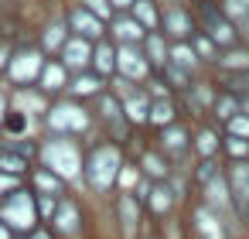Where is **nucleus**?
Listing matches in <instances>:
<instances>
[{"label": "nucleus", "mask_w": 249, "mask_h": 239, "mask_svg": "<svg viewBox=\"0 0 249 239\" xmlns=\"http://www.w3.org/2000/svg\"><path fill=\"white\" fill-rule=\"evenodd\" d=\"M120 167H123V154L116 144H96L86 150V161H82V178L89 188L96 191H109L120 178Z\"/></svg>", "instance_id": "f257e3e1"}, {"label": "nucleus", "mask_w": 249, "mask_h": 239, "mask_svg": "<svg viewBox=\"0 0 249 239\" xmlns=\"http://www.w3.org/2000/svg\"><path fill=\"white\" fill-rule=\"evenodd\" d=\"M38 154H41V161H45L41 167L55 171L62 181H79V178H82V161H86V154H82L79 140H72V137H52L48 144L38 147Z\"/></svg>", "instance_id": "f03ea898"}, {"label": "nucleus", "mask_w": 249, "mask_h": 239, "mask_svg": "<svg viewBox=\"0 0 249 239\" xmlns=\"http://www.w3.org/2000/svg\"><path fill=\"white\" fill-rule=\"evenodd\" d=\"M0 222H4L11 232H31L41 219H38V198L31 188H18L7 198H0Z\"/></svg>", "instance_id": "7ed1b4c3"}, {"label": "nucleus", "mask_w": 249, "mask_h": 239, "mask_svg": "<svg viewBox=\"0 0 249 239\" xmlns=\"http://www.w3.org/2000/svg\"><path fill=\"white\" fill-rule=\"evenodd\" d=\"M45 127L55 133V137H82L89 127H92V113L82 106V103H55L48 113H45Z\"/></svg>", "instance_id": "20e7f679"}, {"label": "nucleus", "mask_w": 249, "mask_h": 239, "mask_svg": "<svg viewBox=\"0 0 249 239\" xmlns=\"http://www.w3.org/2000/svg\"><path fill=\"white\" fill-rule=\"evenodd\" d=\"M195 21H198L201 35H208V38L218 45V52H222V48L239 45V31L232 28V21L222 14V7H215V4H212V0H198V7H195Z\"/></svg>", "instance_id": "39448f33"}, {"label": "nucleus", "mask_w": 249, "mask_h": 239, "mask_svg": "<svg viewBox=\"0 0 249 239\" xmlns=\"http://www.w3.org/2000/svg\"><path fill=\"white\" fill-rule=\"evenodd\" d=\"M96 120H99V123H106V127L113 130V140H116V144H123V140H126L130 123H126L123 103H120L113 92H99V96H96Z\"/></svg>", "instance_id": "423d86ee"}, {"label": "nucleus", "mask_w": 249, "mask_h": 239, "mask_svg": "<svg viewBox=\"0 0 249 239\" xmlns=\"http://www.w3.org/2000/svg\"><path fill=\"white\" fill-rule=\"evenodd\" d=\"M157 28H164V31H160L164 38L191 41V35H195V14H191L188 7H181V4H167V7L160 11V24H157Z\"/></svg>", "instance_id": "0eeeda50"}, {"label": "nucleus", "mask_w": 249, "mask_h": 239, "mask_svg": "<svg viewBox=\"0 0 249 239\" xmlns=\"http://www.w3.org/2000/svg\"><path fill=\"white\" fill-rule=\"evenodd\" d=\"M225 181H229V195L239 215H249V161H232L225 167Z\"/></svg>", "instance_id": "6e6552de"}, {"label": "nucleus", "mask_w": 249, "mask_h": 239, "mask_svg": "<svg viewBox=\"0 0 249 239\" xmlns=\"http://www.w3.org/2000/svg\"><path fill=\"white\" fill-rule=\"evenodd\" d=\"M150 72V62L143 58V52L137 45H120L116 48V75L120 79H143Z\"/></svg>", "instance_id": "1a4fd4ad"}, {"label": "nucleus", "mask_w": 249, "mask_h": 239, "mask_svg": "<svg viewBox=\"0 0 249 239\" xmlns=\"http://www.w3.org/2000/svg\"><path fill=\"white\" fill-rule=\"evenodd\" d=\"M65 21H69V31H72L75 38H86V41H92V45H96V41H103V21H99L96 14H89L82 4H79V7H72Z\"/></svg>", "instance_id": "9d476101"}, {"label": "nucleus", "mask_w": 249, "mask_h": 239, "mask_svg": "<svg viewBox=\"0 0 249 239\" xmlns=\"http://www.w3.org/2000/svg\"><path fill=\"white\" fill-rule=\"evenodd\" d=\"M58 55H62L58 62H62L69 72H86V69H92V41H86V38H75V35H72Z\"/></svg>", "instance_id": "9b49d317"}, {"label": "nucleus", "mask_w": 249, "mask_h": 239, "mask_svg": "<svg viewBox=\"0 0 249 239\" xmlns=\"http://www.w3.org/2000/svg\"><path fill=\"white\" fill-rule=\"evenodd\" d=\"M41 69H45V58H41V52H35V48H31V52H18V55L11 58V65H7L11 82H28V79L38 82Z\"/></svg>", "instance_id": "f8f14e48"}, {"label": "nucleus", "mask_w": 249, "mask_h": 239, "mask_svg": "<svg viewBox=\"0 0 249 239\" xmlns=\"http://www.w3.org/2000/svg\"><path fill=\"white\" fill-rule=\"evenodd\" d=\"M160 154L167 157V161H184L188 154H191V140H188V133H184V127H164L160 130Z\"/></svg>", "instance_id": "ddd939ff"}, {"label": "nucleus", "mask_w": 249, "mask_h": 239, "mask_svg": "<svg viewBox=\"0 0 249 239\" xmlns=\"http://www.w3.org/2000/svg\"><path fill=\"white\" fill-rule=\"evenodd\" d=\"M109 35L120 41V45H140L147 38V28L133 18V14H116L113 24H109Z\"/></svg>", "instance_id": "4468645a"}, {"label": "nucleus", "mask_w": 249, "mask_h": 239, "mask_svg": "<svg viewBox=\"0 0 249 239\" xmlns=\"http://www.w3.org/2000/svg\"><path fill=\"white\" fill-rule=\"evenodd\" d=\"M65 89H69V69H65L62 62L48 58L45 69H41V75H38V92L55 96V92H65Z\"/></svg>", "instance_id": "2eb2a0df"}, {"label": "nucleus", "mask_w": 249, "mask_h": 239, "mask_svg": "<svg viewBox=\"0 0 249 239\" xmlns=\"http://www.w3.org/2000/svg\"><path fill=\"white\" fill-rule=\"evenodd\" d=\"M65 184H69V181H62L55 171H48V167H41V164L31 167V191H35V195L62 198V195H65Z\"/></svg>", "instance_id": "dca6fc26"}, {"label": "nucleus", "mask_w": 249, "mask_h": 239, "mask_svg": "<svg viewBox=\"0 0 249 239\" xmlns=\"http://www.w3.org/2000/svg\"><path fill=\"white\" fill-rule=\"evenodd\" d=\"M52 232H65V236H72V232H79V208H75V202H69V198H58V205H55V215H52Z\"/></svg>", "instance_id": "f3484780"}, {"label": "nucleus", "mask_w": 249, "mask_h": 239, "mask_svg": "<svg viewBox=\"0 0 249 239\" xmlns=\"http://www.w3.org/2000/svg\"><path fill=\"white\" fill-rule=\"evenodd\" d=\"M140 174L150 178V181H167L174 171H171V161L160 150H143L140 154Z\"/></svg>", "instance_id": "a211bd4d"}, {"label": "nucleus", "mask_w": 249, "mask_h": 239, "mask_svg": "<svg viewBox=\"0 0 249 239\" xmlns=\"http://www.w3.org/2000/svg\"><path fill=\"white\" fill-rule=\"evenodd\" d=\"M140 52H143V58L150 62V69H164L171 48H167V41H164L160 31H147V38L140 41Z\"/></svg>", "instance_id": "6ab92c4d"}, {"label": "nucleus", "mask_w": 249, "mask_h": 239, "mask_svg": "<svg viewBox=\"0 0 249 239\" xmlns=\"http://www.w3.org/2000/svg\"><path fill=\"white\" fill-rule=\"evenodd\" d=\"M92 72L103 75V79L106 75H116V45L113 41L103 38V41L92 45Z\"/></svg>", "instance_id": "aec40b11"}, {"label": "nucleus", "mask_w": 249, "mask_h": 239, "mask_svg": "<svg viewBox=\"0 0 249 239\" xmlns=\"http://www.w3.org/2000/svg\"><path fill=\"white\" fill-rule=\"evenodd\" d=\"M195 232H198L201 239H225L222 219H218V212H212L208 205H198V208H195Z\"/></svg>", "instance_id": "412c9836"}, {"label": "nucleus", "mask_w": 249, "mask_h": 239, "mask_svg": "<svg viewBox=\"0 0 249 239\" xmlns=\"http://www.w3.org/2000/svg\"><path fill=\"white\" fill-rule=\"evenodd\" d=\"M65 92H72V96H79V99H96L99 92H106L103 89V75H96V72H79L75 79H69V89Z\"/></svg>", "instance_id": "4be33fe9"}, {"label": "nucleus", "mask_w": 249, "mask_h": 239, "mask_svg": "<svg viewBox=\"0 0 249 239\" xmlns=\"http://www.w3.org/2000/svg\"><path fill=\"white\" fill-rule=\"evenodd\" d=\"M215 96H218V89H212V82H191V89H188V106H191V113H195V116H205V110L212 113Z\"/></svg>", "instance_id": "5701e85b"}, {"label": "nucleus", "mask_w": 249, "mask_h": 239, "mask_svg": "<svg viewBox=\"0 0 249 239\" xmlns=\"http://www.w3.org/2000/svg\"><path fill=\"white\" fill-rule=\"evenodd\" d=\"M116 212H120V222H123L126 236H133V229L140 225V198L130 195V191H120V198H116Z\"/></svg>", "instance_id": "b1692460"}, {"label": "nucleus", "mask_w": 249, "mask_h": 239, "mask_svg": "<svg viewBox=\"0 0 249 239\" xmlns=\"http://www.w3.org/2000/svg\"><path fill=\"white\" fill-rule=\"evenodd\" d=\"M123 113H126V123L130 127L133 123H147V116H150V96L147 92H126Z\"/></svg>", "instance_id": "393cba45"}, {"label": "nucleus", "mask_w": 249, "mask_h": 239, "mask_svg": "<svg viewBox=\"0 0 249 239\" xmlns=\"http://www.w3.org/2000/svg\"><path fill=\"white\" fill-rule=\"evenodd\" d=\"M191 150L201 157V161H212V157H218V150H222V137H218V130H212V127H205L195 140H191Z\"/></svg>", "instance_id": "a878e982"}, {"label": "nucleus", "mask_w": 249, "mask_h": 239, "mask_svg": "<svg viewBox=\"0 0 249 239\" xmlns=\"http://www.w3.org/2000/svg\"><path fill=\"white\" fill-rule=\"evenodd\" d=\"M143 202H150V208H154V215H167L171 208H174V202H178V195H174V188L164 181V184H150V195L143 198Z\"/></svg>", "instance_id": "bb28decb"}, {"label": "nucleus", "mask_w": 249, "mask_h": 239, "mask_svg": "<svg viewBox=\"0 0 249 239\" xmlns=\"http://www.w3.org/2000/svg\"><path fill=\"white\" fill-rule=\"evenodd\" d=\"M222 72H249V48H239V45H232V48H225V52H218V62H215Z\"/></svg>", "instance_id": "cd10ccee"}, {"label": "nucleus", "mask_w": 249, "mask_h": 239, "mask_svg": "<svg viewBox=\"0 0 249 239\" xmlns=\"http://www.w3.org/2000/svg\"><path fill=\"white\" fill-rule=\"evenodd\" d=\"M222 14L232 21V28L239 35H249V0H225L222 4Z\"/></svg>", "instance_id": "c85d7f7f"}, {"label": "nucleus", "mask_w": 249, "mask_h": 239, "mask_svg": "<svg viewBox=\"0 0 249 239\" xmlns=\"http://www.w3.org/2000/svg\"><path fill=\"white\" fill-rule=\"evenodd\" d=\"M167 62L178 65V69H184V72H195L201 65L198 55H195V48H191V41H174V48L167 52Z\"/></svg>", "instance_id": "c756f323"}, {"label": "nucleus", "mask_w": 249, "mask_h": 239, "mask_svg": "<svg viewBox=\"0 0 249 239\" xmlns=\"http://www.w3.org/2000/svg\"><path fill=\"white\" fill-rule=\"evenodd\" d=\"M235 113H242V99L232 96V92H218L215 103H212V116H215L218 123H229Z\"/></svg>", "instance_id": "7c9ffc66"}, {"label": "nucleus", "mask_w": 249, "mask_h": 239, "mask_svg": "<svg viewBox=\"0 0 249 239\" xmlns=\"http://www.w3.org/2000/svg\"><path fill=\"white\" fill-rule=\"evenodd\" d=\"M174 116H178V106H174V99H171V96H167V99H150V116H147V123L171 127V123H174Z\"/></svg>", "instance_id": "2f4dec72"}, {"label": "nucleus", "mask_w": 249, "mask_h": 239, "mask_svg": "<svg viewBox=\"0 0 249 239\" xmlns=\"http://www.w3.org/2000/svg\"><path fill=\"white\" fill-rule=\"evenodd\" d=\"M69 38H72L69 21H52V24L45 28V52H62Z\"/></svg>", "instance_id": "473e14b6"}, {"label": "nucleus", "mask_w": 249, "mask_h": 239, "mask_svg": "<svg viewBox=\"0 0 249 239\" xmlns=\"http://www.w3.org/2000/svg\"><path fill=\"white\" fill-rule=\"evenodd\" d=\"M191 48H195L198 62H218V45H215V41H212L208 35L195 31V35H191Z\"/></svg>", "instance_id": "72a5a7b5"}, {"label": "nucleus", "mask_w": 249, "mask_h": 239, "mask_svg": "<svg viewBox=\"0 0 249 239\" xmlns=\"http://www.w3.org/2000/svg\"><path fill=\"white\" fill-rule=\"evenodd\" d=\"M222 89L246 99L249 96V72H222Z\"/></svg>", "instance_id": "f704fd0d"}, {"label": "nucleus", "mask_w": 249, "mask_h": 239, "mask_svg": "<svg viewBox=\"0 0 249 239\" xmlns=\"http://www.w3.org/2000/svg\"><path fill=\"white\" fill-rule=\"evenodd\" d=\"M0 171H4V174H14V178H21V174H28L31 171V164L21 157V154H14V150H0Z\"/></svg>", "instance_id": "c9c22d12"}, {"label": "nucleus", "mask_w": 249, "mask_h": 239, "mask_svg": "<svg viewBox=\"0 0 249 239\" xmlns=\"http://www.w3.org/2000/svg\"><path fill=\"white\" fill-rule=\"evenodd\" d=\"M130 14L147 28V31H157V24H160V14L154 11V4H150V0H137V4L130 7Z\"/></svg>", "instance_id": "e433bc0d"}, {"label": "nucleus", "mask_w": 249, "mask_h": 239, "mask_svg": "<svg viewBox=\"0 0 249 239\" xmlns=\"http://www.w3.org/2000/svg\"><path fill=\"white\" fill-rule=\"evenodd\" d=\"M164 72V82H171V89H178V92H188L191 89V72H184V69H178V65H164L160 69Z\"/></svg>", "instance_id": "4c0bfd02"}, {"label": "nucleus", "mask_w": 249, "mask_h": 239, "mask_svg": "<svg viewBox=\"0 0 249 239\" xmlns=\"http://www.w3.org/2000/svg\"><path fill=\"white\" fill-rule=\"evenodd\" d=\"M222 150L225 154H232V161H249V140H242V137H222Z\"/></svg>", "instance_id": "58836bf2"}, {"label": "nucleus", "mask_w": 249, "mask_h": 239, "mask_svg": "<svg viewBox=\"0 0 249 239\" xmlns=\"http://www.w3.org/2000/svg\"><path fill=\"white\" fill-rule=\"evenodd\" d=\"M82 7H86L89 14H96L103 24L116 18V11H113V4H109V0H82Z\"/></svg>", "instance_id": "ea45409f"}, {"label": "nucleus", "mask_w": 249, "mask_h": 239, "mask_svg": "<svg viewBox=\"0 0 249 239\" xmlns=\"http://www.w3.org/2000/svg\"><path fill=\"white\" fill-rule=\"evenodd\" d=\"M225 133H229V137H242V140H249V116H246V113H235V116L225 123Z\"/></svg>", "instance_id": "a19ab883"}, {"label": "nucleus", "mask_w": 249, "mask_h": 239, "mask_svg": "<svg viewBox=\"0 0 249 239\" xmlns=\"http://www.w3.org/2000/svg\"><path fill=\"white\" fill-rule=\"evenodd\" d=\"M218 171H222V167L215 164V157H212V161H201V164L195 167V181H198V184L205 188V184H208V181H212V178H215Z\"/></svg>", "instance_id": "79ce46f5"}, {"label": "nucleus", "mask_w": 249, "mask_h": 239, "mask_svg": "<svg viewBox=\"0 0 249 239\" xmlns=\"http://www.w3.org/2000/svg\"><path fill=\"white\" fill-rule=\"evenodd\" d=\"M18 188H21V178L0 171V198H7V195H11V191H18Z\"/></svg>", "instance_id": "37998d69"}, {"label": "nucleus", "mask_w": 249, "mask_h": 239, "mask_svg": "<svg viewBox=\"0 0 249 239\" xmlns=\"http://www.w3.org/2000/svg\"><path fill=\"white\" fill-rule=\"evenodd\" d=\"M28 239H55V236H52V225H35L28 232Z\"/></svg>", "instance_id": "c03bdc74"}, {"label": "nucleus", "mask_w": 249, "mask_h": 239, "mask_svg": "<svg viewBox=\"0 0 249 239\" xmlns=\"http://www.w3.org/2000/svg\"><path fill=\"white\" fill-rule=\"evenodd\" d=\"M11 58H14V52H11V45H0V72H4V69L11 65Z\"/></svg>", "instance_id": "a18cd8bd"}, {"label": "nucleus", "mask_w": 249, "mask_h": 239, "mask_svg": "<svg viewBox=\"0 0 249 239\" xmlns=\"http://www.w3.org/2000/svg\"><path fill=\"white\" fill-rule=\"evenodd\" d=\"M109 4H113V11H130L137 0H109Z\"/></svg>", "instance_id": "49530a36"}, {"label": "nucleus", "mask_w": 249, "mask_h": 239, "mask_svg": "<svg viewBox=\"0 0 249 239\" xmlns=\"http://www.w3.org/2000/svg\"><path fill=\"white\" fill-rule=\"evenodd\" d=\"M0 239H11V229H7L4 222H0Z\"/></svg>", "instance_id": "de8ad7c7"}, {"label": "nucleus", "mask_w": 249, "mask_h": 239, "mask_svg": "<svg viewBox=\"0 0 249 239\" xmlns=\"http://www.w3.org/2000/svg\"><path fill=\"white\" fill-rule=\"evenodd\" d=\"M242 113H246V116H249V96H246V99H242Z\"/></svg>", "instance_id": "09e8293b"}, {"label": "nucleus", "mask_w": 249, "mask_h": 239, "mask_svg": "<svg viewBox=\"0 0 249 239\" xmlns=\"http://www.w3.org/2000/svg\"><path fill=\"white\" fill-rule=\"evenodd\" d=\"M143 239H157V236H143Z\"/></svg>", "instance_id": "8fccbe9b"}]
</instances>
